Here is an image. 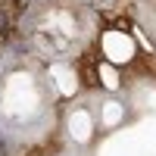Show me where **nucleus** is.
Wrapping results in <instances>:
<instances>
[{"mask_svg":"<svg viewBox=\"0 0 156 156\" xmlns=\"http://www.w3.org/2000/svg\"><path fill=\"white\" fill-rule=\"evenodd\" d=\"M78 72H81L87 87H97V69H94V56H90V53L84 59H78Z\"/></svg>","mask_w":156,"mask_h":156,"instance_id":"f257e3e1","label":"nucleus"}]
</instances>
